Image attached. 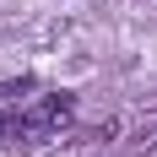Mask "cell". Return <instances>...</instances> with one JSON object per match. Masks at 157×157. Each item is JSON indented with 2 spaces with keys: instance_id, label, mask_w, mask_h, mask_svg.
Masks as SVG:
<instances>
[{
  "instance_id": "cell-1",
  "label": "cell",
  "mask_w": 157,
  "mask_h": 157,
  "mask_svg": "<svg viewBox=\"0 0 157 157\" xmlns=\"http://www.w3.org/2000/svg\"><path fill=\"white\" fill-rule=\"evenodd\" d=\"M71 114H76V98H71V92H44L27 114H16V119H22V136H27V141H38V136L65 130V125H71Z\"/></svg>"
},
{
  "instance_id": "cell-2",
  "label": "cell",
  "mask_w": 157,
  "mask_h": 157,
  "mask_svg": "<svg viewBox=\"0 0 157 157\" xmlns=\"http://www.w3.org/2000/svg\"><path fill=\"white\" fill-rule=\"evenodd\" d=\"M136 157H157V125H141V130H136Z\"/></svg>"
},
{
  "instance_id": "cell-3",
  "label": "cell",
  "mask_w": 157,
  "mask_h": 157,
  "mask_svg": "<svg viewBox=\"0 0 157 157\" xmlns=\"http://www.w3.org/2000/svg\"><path fill=\"white\" fill-rule=\"evenodd\" d=\"M109 136H119V119H103V125L87 130V141H109Z\"/></svg>"
},
{
  "instance_id": "cell-4",
  "label": "cell",
  "mask_w": 157,
  "mask_h": 157,
  "mask_svg": "<svg viewBox=\"0 0 157 157\" xmlns=\"http://www.w3.org/2000/svg\"><path fill=\"white\" fill-rule=\"evenodd\" d=\"M6 136H22V119H16V114H6V109H0V141H6Z\"/></svg>"
}]
</instances>
